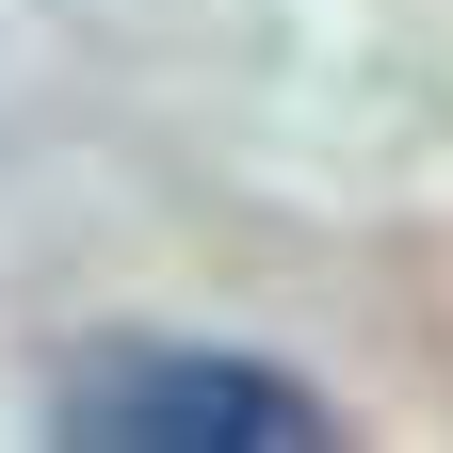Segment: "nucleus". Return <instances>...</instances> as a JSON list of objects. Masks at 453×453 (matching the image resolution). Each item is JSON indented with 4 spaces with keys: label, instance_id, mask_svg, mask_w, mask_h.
<instances>
[{
    "label": "nucleus",
    "instance_id": "nucleus-1",
    "mask_svg": "<svg viewBox=\"0 0 453 453\" xmlns=\"http://www.w3.org/2000/svg\"><path fill=\"white\" fill-rule=\"evenodd\" d=\"M49 437L97 453H324V388L275 357H211V340H130V357H81L49 388Z\"/></svg>",
    "mask_w": 453,
    "mask_h": 453
}]
</instances>
